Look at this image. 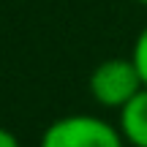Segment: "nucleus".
Listing matches in <instances>:
<instances>
[{"label": "nucleus", "mask_w": 147, "mask_h": 147, "mask_svg": "<svg viewBox=\"0 0 147 147\" xmlns=\"http://www.w3.org/2000/svg\"><path fill=\"white\" fill-rule=\"evenodd\" d=\"M38 147H125L117 125L95 115H65L49 123Z\"/></svg>", "instance_id": "nucleus-1"}, {"label": "nucleus", "mask_w": 147, "mask_h": 147, "mask_svg": "<svg viewBox=\"0 0 147 147\" xmlns=\"http://www.w3.org/2000/svg\"><path fill=\"white\" fill-rule=\"evenodd\" d=\"M87 87H90V95H93V101L98 106L120 109L144 84L139 79V71L131 57H109L93 68Z\"/></svg>", "instance_id": "nucleus-2"}, {"label": "nucleus", "mask_w": 147, "mask_h": 147, "mask_svg": "<svg viewBox=\"0 0 147 147\" xmlns=\"http://www.w3.org/2000/svg\"><path fill=\"white\" fill-rule=\"evenodd\" d=\"M117 112V131L125 147H147V87H142Z\"/></svg>", "instance_id": "nucleus-3"}, {"label": "nucleus", "mask_w": 147, "mask_h": 147, "mask_svg": "<svg viewBox=\"0 0 147 147\" xmlns=\"http://www.w3.org/2000/svg\"><path fill=\"white\" fill-rule=\"evenodd\" d=\"M131 60H134V65H136V71H139V79H142V84L147 87V25L142 27V33H139L136 41H134Z\"/></svg>", "instance_id": "nucleus-4"}, {"label": "nucleus", "mask_w": 147, "mask_h": 147, "mask_svg": "<svg viewBox=\"0 0 147 147\" xmlns=\"http://www.w3.org/2000/svg\"><path fill=\"white\" fill-rule=\"evenodd\" d=\"M0 147H22V144L8 128H0Z\"/></svg>", "instance_id": "nucleus-5"}, {"label": "nucleus", "mask_w": 147, "mask_h": 147, "mask_svg": "<svg viewBox=\"0 0 147 147\" xmlns=\"http://www.w3.org/2000/svg\"><path fill=\"white\" fill-rule=\"evenodd\" d=\"M136 3H142V5H147V0H136Z\"/></svg>", "instance_id": "nucleus-6"}]
</instances>
